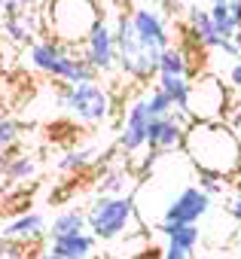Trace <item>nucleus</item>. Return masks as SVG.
Masks as SVG:
<instances>
[{"label":"nucleus","instance_id":"19","mask_svg":"<svg viewBox=\"0 0 241 259\" xmlns=\"http://www.w3.org/2000/svg\"><path fill=\"white\" fill-rule=\"evenodd\" d=\"M159 232L168 238V244H177V247H186V250H195L202 232H198V223H168L162 220Z\"/></svg>","mask_w":241,"mask_h":259},{"label":"nucleus","instance_id":"3","mask_svg":"<svg viewBox=\"0 0 241 259\" xmlns=\"http://www.w3.org/2000/svg\"><path fill=\"white\" fill-rule=\"evenodd\" d=\"M28 58H31V64H34L40 73H46V76H52V79H58V82H86V79H98L95 67H89L86 58L79 55V46L58 43L55 37H46V34H40V37L31 43Z\"/></svg>","mask_w":241,"mask_h":259},{"label":"nucleus","instance_id":"25","mask_svg":"<svg viewBox=\"0 0 241 259\" xmlns=\"http://www.w3.org/2000/svg\"><path fill=\"white\" fill-rule=\"evenodd\" d=\"M144 101H147V110H150V116H165V113H174V101L159 89V85H153L147 95H144Z\"/></svg>","mask_w":241,"mask_h":259},{"label":"nucleus","instance_id":"9","mask_svg":"<svg viewBox=\"0 0 241 259\" xmlns=\"http://www.w3.org/2000/svg\"><path fill=\"white\" fill-rule=\"evenodd\" d=\"M150 110H147V101L138 98L129 104L126 110V119H123V128H119V135H116V147L119 153H123L126 159L138 156L147 150V128H150Z\"/></svg>","mask_w":241,"mask_h":259},{"label":"nucleus","instance_id":"20","mask_svg":"<svg viewBox=\"0 0 241 259\" xmlns=\"http://www.w3.org/2000/svg\"><path fill=\"white\" fill-rule=\"evenodd\" d=\"M156 73H171V76H186L189 79V52L183 46H165L156 64Z\"/></svg>","mask_w":241,"mask_h":259},{"label":"nucleus","instance_id":"36","mask_svg":"<svg viewBox=\"0 0 241 259\" xmlns=\"http://www.w3.org/2000/svg\"><path fill=\"white\" fill-rule=\"evenodd\" d=\"M174 4H186L189 7V4H195V0H174Z\"/></svg>","mask_w":241,"mask_h":259},{"label":"nucleus","instance_id":"5","mask_svg":"<svg viewBox=\"0 0 241 259\" xmlns=\"http://www.w3.org/2000/svg\"><path fill=\"white\" fill-rule=\"evenodd\" d=\"M55 101H58L61 110H67L73 119H79L86 125H101L113 116V98H110L107 85H101L98 79L61 82Z\"/></svg>","mask_w":241,"mask_h":259},{"label":"nucleus","instance_id":"1","mask_svg":"<svg viewBox=\"0 0 241 259\" xmlns=\"http://www.w3.org/2000/svg\"><path fill=\"white\" fill-rule=\"evenodd\" d=\"M183 153L202 174L232 180L241 174V144L226 119H189L183 132Z\"/></svg>","mask_w":241,"mask_h":259},{"label":"nucleus","instance_id":"11","mask_svg":"<svg viewBox=\"0 0 241 259\" xmlns=\"http://www.w3.org/2000/svg\"><path fill=\"white\" fill-rule=\"evenodd\" d=\"M183 132H186V119L180 113L153 116L147 128V150L159 156H174L183 150Z\"/></svg>","mask_w":241,"mask_h":259},{"label":"nucleus","instance_id":"32","mask_svg":"<svg viewBox=\"0 0 241 259\" xmlns=\"http://www.w3.org/2000/svg\"><path fill=\"white\" fill-rule=\"evenodd\" d=\"M229 4V13H232V22H235V28L241 31V0H226Z\"/></svg>","mask_w":241,"mask_h":259},{"label":"nucleus","instance_id":"8","mask_svg":"<svg viewBox=\"0 0 241 259\" xmlns=\"http://www.w3.org/2000/svg\"><path fill=\"white\" fill-rule=\"evenodd\" d=\"M129 16H132V25H135L138 40H141L153 55H162V49L171 46L168 19L162 16L159 7H153V4H138V7L129 10Z\"/></svg>","mask_w":241,"mask_h":259},{"label":"nucleus","instance_id":"16","mask_svg":"<svg viewBox=\"0 0 241 259\" xmlns=\"http://www.w3.org/2000/svg\"><path fill=\"white\" fill-rule=\"evenodd\" d=\"M95 247H98V238L83 229V232H73V235H58L52 238L49 250L61 259H92L95 256Z\"/></svg>","mask_w":241,"mask_h":259},{"label":"nucleus","instance_id":"31","mask_svg":"<svg viewBox=\"0 0 241 259\" xmlns=\"http://www.w3.org/2000/svg\"><path fill=\"white\" fill-rule=\"evenodd\" d=\"M226 122L232 125V132H235V138H238V144H241V107H235V110L226 116Z\"/></svg>","mask_w":241,"mask_h":259},{"label":"nucleus","instance_id":"12","mask_svg":"<svg viewBox=\"0 0 241 259\" xmlns=\"http://www.w3.org/2000/svg\"><path fill=\"white\" fill-rule=\"evenodd\" d=\"M211 210V195L202 186H183L165 207L162 220L168 223H198Z\"/></svg>","mask_w":241,"mask_h":259},{"label":"nucleus","instance_id":"7","mask_svg":"<svg viewBox=\"0 0 241 259\" xmlns=\"http://www.w3.org/2000/svg\"><path fill=\"white\" fill-rule=\"evenodd\" d=\"M229 110H232V101H229V89L223 85V79L217 76L189 79V92L183 104L186 122L189 119H226Z\"/></svg>","mask_w":241,"mask_h":259},{"label":"nucleus","instance_id":"29","mask_svg":"<svg viewBox=\"0 0 241 259\" xmlns=\"http://www.w3.org/2000/svg\"><path fill=\"white\" fill-rule=\"evenodd\" d=\"M162 259H192V250L177 247V244H168V247H165V253H162Z\"/></svg>","mask_w":241,"mask_h":259},{"label":"nucleus","instance_id":"13","mask_svg":"<svg viewBox=\"0 0 241 259\" xmlns=\"http://www.w3.org/2000/svg\"><path fill=\"white\" fill-rule=\"evenodd\" d=\"M0 28H4V34H7L10 43H16V46H31V43L43 34V13H37V10L28 4V7H22V10L7 13Z\"/></svg>","mask_w":241,"mask_h":259},{"label":"nucleus","instance_id":"10","mask_svg":"<svg viewBox=\"0 0 241 259\" xmlns=\"http://www.w3.org/2000/svg\"><path fill=\"white\" fill-rule=\"evenodd\" d=\"M79 55L86 58L89 67H95V73H113L116 70V40H113V28L101 19L89 37L79 43Z\"/></svg>","mask_w":241,"mask_h":259},{"label":"nucleus","instance_id":"2","mask_svg":"<svg viewBox=\"0 0 241 259\" xmlns=\"http://www.w3.org/2000/svg\"><path fill=\"white\" fill-rule=\"evenodd\" d=\"M98 0H46L43 7V34L58 43L79 46L89 31L101 22Z\"/></svg>","mask_w":241,"mask_h":259},{"label":"nucleus","instance_id":"30","mask_svg":"<svg viewBox=\"0 0 241 259\" xmlns=\"http://www.w3.org/2000/svg\"><path fill=\"white\" fill-rule=\"evenodd\" d=\"M229 85H232L235 92H241V55H238L235 64L229 67Z\"/></svg>","mask_w":241,"mask_h":259},{"label":"nucleus","instance_id":"34","mask_svg":"<svg viewBox=\"0 0 241 259\" xmlns=\"http://www.w3.org/2000/svg\"><path fill=\"white\" fill-rule=\"evenodd\" d=\"M229 213H232V220H238V223H241V195L229 204Z\"/></svg>","mask_w":241,"mask_h":259},{"label":"nucleus","instance_id":"15","mask_svg":"<svg viewBox=\"0 0 241 259\" xmlns=\"http://www.w3.org/2000/svg\"><path fill=\"white\" fill-rule=\"evenodd\" d=\"M183 37H189V40H192L195 46H202V49H217L220 40H223V37L217 34V28H214L208 10H198L195 4L186 7V28H183Z\"/></svg>","mask_w":241,"mask_h":259},{"label":"nucleus","instance_id":"24","mask_svg":"<svg viewBox=\"0 0 241 259\" xmlns=\"http://www.w3.org/2000/svg\"><path fill=\"white\" fill-rule=\"evenodd\" d=\"M208 16H211V22H214V28H217V34L223 37V40H232L235 37V22H232V13H229V4L226 0H211V10H208Z\"/></svg>","mask_w":241,"mask_h":259},{"label":"nucleus","instance_id":"22","mask_svg":"<svg viewBox=\"0 0 241 259\" xmlns=\"http://www.w3.org/2000/svg\"><path fill=\"white\" fill-rule=\"evenodd\" d=\"M83 229H89V226H86V210H83V207H64V210L52 220L49 238H58V235H73V232H83Z\"/></svg>","mask_w":241,"mask_h":259},{"label":"nucleus","instance_id":"14","mask_svg":"<svg viewBox=\"0 0 241 259\" xmlns=\"http://www.w3.org/2000/svg\"><path fill=\"white\" fill-rule=\"evenodd\" d=\"M40 174V159L31 153H22L19 144L0 150V177L10 183H28Z\"/></svg>","mask_w":241,"mask_h":259},{"label":"nucleus","instance_id":"17","mask_svg":"<svg viewBox=\"0 0 241 259\" xmlns=\"http://www.w3.org/2000/svg\"><path fill=\"white\" fill-rule=\"evenodd\" d=\"M43 235H46V220L37 210H22L13 223L4 226V238H16L25 244H37L43 241Z\"/></svg>","mask_w":241,"mask_h":259},{"label":"nucleus","instance_id":"26","mask_svg":"<svg viewBox=\"0 0 241 259\" xmlns=\"http://www.w3.org/2000/svg\"><path fill=\"white\" fill-rule=\"evenodd\" d=\"M31 247L34 244H25V241H16V238H4V235H0V259H34L31 256Z\"/></svg>","mask_w":241,"mask_h":259},{"label":"nucleus","instance_id":"35","mask_svg":"<svg viewBox=\"0 0 241 259\" xmlns=\"http://www.w3.org/2000/svg\"><path fill=\"white\" fill-rule=\"evenodd\" d=\"M232 43L238 46V55H241V31H235V37H232Z\"/></svg>","mask_w":241,"mask_h":259},{"label":"nucleus","instance_id":"18","mask_svg":"<svg viewBox=\"0 0 241 259\" xmlns=\"http://www.w3.org/2000/svg\"><path fill=\"white\" fill-rule=\"evenodd\" d=\"M138 174L129 165H107L98 180V195H132Z\"/></svg>","mask_w":241,"mask_h":259},{"label":"nucleus","instance_id":"21","mask_svg":"<svg viewBox=\"0 0 241 259\" xmlns=\"http://www.w3.org/2000/svg\"><path fill=\"white\" fill-rule=\"evenodd\" d=\"M156 85L174 101V113L183 116V104H186V92H189V79L186 76H171V73H156ZM186 119V116H183Z\"/></svg>","mask_w":241,"mask_h":259},{"label":"nucleus","instance_id":"4","mask_svg":"<svg viewBox=\"0 0 241 259\" xmlns=\"http://www.w3.org/2000/svg\"><path fill=\"white\" fill-rule=\"evenodd\" d=\"M113 40H116V67L126 79L132 82H150L156 76V64L159 55H153L135 34L132 16L129 10H123L116 16V28H113Z\"/></svg>","mask_w":241,"mask_h":259},{"label":"nucleus","instance_id":"28","mask_svg":"<svg viewBox=\"0 0 241 259\" xmlns=\"http://www.w3.org/2000/svg\"><path fill=\"white\" fill-rule=\"evenodd\" d=\"M223 183H226V180H220V177H214V174H202V171H198V186H202L208 195H220V192H223Z\"/></svg>","mask_w":241,"mask_h":259},{"label":"nucleus","instance_id":"33","mask_svg":"<svg viewBox=\"0 0 241 259\" xmlns=\"http://www.w3.org/2000/svg\"><path fill=\"white\" fill-rule=\"evenodd\" d=\"M31 0H0V10L4 13H13V10H22V7H28Z\"/></svg>","mask_w":241,"mask_h":259},{"label":"nucleus","instance_id":"6","mask_svg":"<svg viewBox=\"0 0 241 259\" xmlns=\"http://www.w3.org/2000/svg\"><path fill=\"white\" fill-rule=\"evenodd\" d=\"M135 217V195H98L95 204L86 210V226L98 241H116L129 232Z\"/></svg>","mask_w":241,"mask_h":259},{"label":"nucleus","instance_id":"27","mask_svg":"<svg viewBox=\"0 0 241 259\" xmlns=\"http://www.w3.org/2000/svg\"><path fill=\"white\" fill-rule=\"evenodd\" d=\"M19 138H22V122L13 116H0V150L16 147Z\"/></svg>","mask_w":241,"mask_h":259},{"label":"nucleus","instance_id":"23","mask_svg":"<svg viewBox=\"0 0 241 259\" xmlns=\"http://www.w3.org/2000/svg\"><path fill=\"white\" fill-rule=\"evenodd\" d=\"M92 162H95V147H79V150L64 153L55 168H58L61 174H79V171H86Z\"/></svg>","mask_w":241,"mask_h":259}]
</instances>
